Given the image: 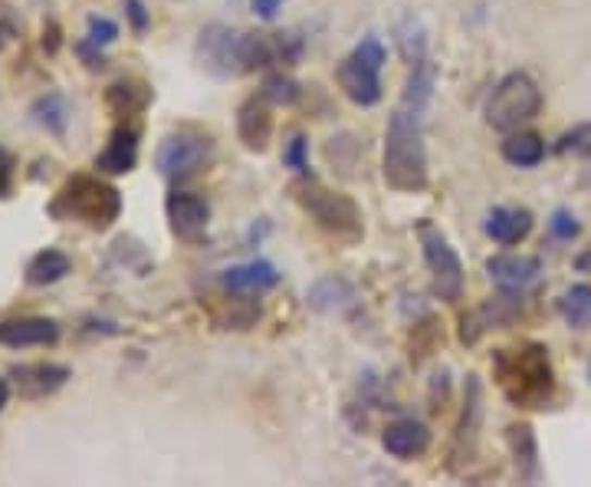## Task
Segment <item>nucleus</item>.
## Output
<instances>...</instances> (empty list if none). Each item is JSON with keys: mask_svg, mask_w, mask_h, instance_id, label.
Instances as JSON below:
<instances>
[{"mask_svg": "<svg viewBox=\"0 0 591 487\" xmlns=\"http://www.w3.org/2000/svg\"><path fill=\"white\" fill-rule=\"evenodd\" d=\"M381 175L387 188L402 195H421L431 185L428 148H424V115L398 106L387 119Z\"/></svg>", "mask_w": 591, "mask_h": 487, "instance_id": "f257e3e1", "label": "nucleus"}, {"mask_svg": "<svg viewBox=\"0 0 591 487\" xmlns=\"http://www.w3.org/2000/svg\"><path fill=\"white\" fill-rule=\"evenodd\" d=\"M496 382L503 395L516 409H539L555 392V373L549 363V350L539 343H526L519 350H496L493 356Z\"/></svg>", "mask_w": 591, "mask_h": 487, "instance_id": "f03ea898", "label": "nucleus"}, {"mask_svg": "<svg viewBox=\"0 0 591 487\" xmlns=\"http://www.w3.org/2000/svg\"><path fill=\"white\" fill-rule=\"evenodd\" d=\"M50 215L57 221H76L89 231H109L122 215V192L99 175H73L53 198Z\"/></svg>", "mask_w": 591, "mask_h": 487, "instance_id": "7ed1b4c3", "label": "nucleus"}, {"mask_svg": "<svg viewBox=\"0 0 591 487\" xmlns=\"http://www.w3.org/2000/svg\"><path fill=\"white\" fill-rule=\"evenodd\" d=\"M293 195L299 208L335 241L358 244L365 238V215L345 192H335L312 175H299V182L293 185Z\"/></svg>", "mask_w": 591, "mask_h": 487, "instance_id": "20e7f679", "label": "nucleus"}, {"mask_svg": "<svg viewBox=\"0 0 591 487\" xmlns=\"http://www.w3.org/2000/svg\"><path fill=\"white\" fill-rule=\"evenodd\" d=\"M214 155H218V145L211 135L197 129H177L161 138L155 151V169L164 182L184 185L201 172H208L214 166Z\"/></svg>", "mask_w": 591, "mask_h": 487, "instance_id": "39448f33", "label": "nucleus"}, {"mask_svg": "<svg viewBox=\"0 0 591 487\" xmlns=\"http://www.w3.org/2000/svg\"><path fill=\"white\" fill-rule=\"evenodd\" d=\"M542 112V89L539 83L529 76V73H509L503 76L490 99H487V122L496 129V132H519L522 125H529L535 115Z\"/></svg>", "mask_w": 591, "mask_h": 487, "instance_id": "423d86ee", "label": "nucleus"}, {"mask_svg": "<svg viewBox=\"0 0 591 487\" xmlns=\"http://www.w3.org/2000/svg\"><path fill=\"white\" fill-rule=\"evenodd\" d=\"M387 60V50L378 37H361V44L338 63L335 76H338V86L345 93L348 102L361 106V109H371L381 102L384 89H381V66Z\"/></svg>", "mask_w": 591, "mask_h": 487, "instance_id": "0eeeda50", "label": "nucleus"}, {"mask_svg": "<svg viewBox=\"0 0 591 487\" xmlns=\"http://www.w3.org/2000/svg\"><path fill=\"white\" fill-rule=\"evenodd\" d=\"M418 241H421V251H424V264L431 270L434 293L441 300H447V303L464 300L467 273H464V260L454 251V244L447 241V234L434 221H421L418 224Z\"/></svg>", "mask_w": 591, "mask_h": 487, "instance_id": "6e6552de", "label": "nucleus"}, {"mask_svg": "<svg viewBox=\"0 0 591 487\" xmlns=\"http://www.w3.org/2000/svg\"><path fill=\"white\" fill-rule=\"evenodd\" d=\"M194 53H197V63H201L218 80L244 76V66H241V34H234L224 24H208L201 34H197Z\"/></svg>", "mask_w": 591, "mask_h": 487, "instance_id": "1a4fd4ad", "label": "nucleus"}, {"mask_svg": "<svg viewBox=\"0 0 591 487\" xmlns=\"http://www.w3.org/2000/svg\"><path fill=\"white\" fill-rule=\"evenodd\" d=\"M164 215H168V224H171V234L187 241V244H197L205 238L208 224H211V205L194 195V192H181L174 188L168 198H164Z\"/></svg>", "mask_w": 591, "mask_h": 487, "instance_id": "9d476101", "label": "nucleus"}, {"mask_svg": "<svg viewBox=\"0 0 591 487\" xmlns=\"http://www.w3.org/2000/svg\"><path fill=\"white\" fill-rule=\"evenodd\" d=\"M237 138L250 151H267L270 148V138H273V102L263 93L247 96L241 102V109H237Z\"/></svg>", "mask_w": 591, "mask_h": 487, "instance_id": "9b49d317", "label": "nucleus"}, {"mask_svg": "<svg viewBox=\"0 0 591 487\" xmlns=\"http://www.w3.org/2000/svg\"><path fill=\"white\" fill-rule=\"evenodd\" d=\"M60 340V322L47 316H21L0 322V346L30 350V346H53Z\"/></svg>", "mask_w": 591, "mask_h": 487, "instance_id": "f8f14e48", "label": "nucleus"}, {"mask_svg": "<svg viewBox=\"0 0 591 487\" xmlns=\"http://www.w3.org/2000/svg\"><path fill=\"white\" fill-rule=\"evenodd\" d=\"M221 287L234 296H263L273 287H280V270L270 260H247L234 264L221 273Z\"/></svg>", "mask_w": 591, "mask_h": 487, "instance_id": "ddd939ff", "label": "nucleus"}, {"mask_svg": "<svg viewBox=\"0 0 591 487\" xmlns=\"http://www.w3.org/2000/svg\"><path fill=\"white\" fill-rule=\"evenodd\" d=\"M487 273L490 280L500 287V290H513V293H522L529 290L539 273H542V260L539 257H529V254H493L487 260Z\"/></svg>", "mask_w": 591, "mask_h": 487, "instance_id": "4468645a", "label": "nucleus"}, {"mask_svg": "<svg viewBox=\"0 0 591 487\" xmlns=\"http://www.w3.org/2000/svg\"><path fill=\"white\" fill-rule=\"evenodd\" d=\"M381 448L398 458V461H415L421 454H428L431 448V428L418 418H398L391 422L381 435Z\"/></svg>", "mask_w": 591, "mask_h": 487, "instance_id": "2eb2a0df", "label": "nucleus"}, {"mask_svg": "<svg viewBox=\"0 0 591 487\" xmlns=\"http://www.w3.org/2000/svg\"><path fill=\"white\" fill-rule=\"evenodd\" d=\"M138 166V132L132 125H115L106 148L96 155L99 175H128Z\"/></svg>", "mask_w": 591, "mask_h": 487, "instance_id": "dca6fc26", "label": "nucleus"}, {"mask_svg": "<svg viewBox=\"0 0 591 487\" xmlns=\"http://www.w3.org/2000/svg\"><path fill=\"white\" fill-rule=\"evenodd\" d=\"M11 379L17 382L21 395L44 399V395H53L57 389H63L73 379V373H70V366H60V363H24V366L11 369Z\"/></svg>", "mask_w": 591, "mask_h": 487, "instance_id": "f3484780", "label": "nucleus"}, {"mask_svg": "<svg viewBox=\"0 0 591 487\" xmlns=\"http://www.w3.org/2000/svg\"><path fill=\"white\" fill-rule=\"evenodd\" d=\"M532 211L529 208H509V205H500L493 211H487L483 218V231L490 241H496L500 247H516L522 244L529 234H532Z\"/></svg>", "mask_w": 591, "mask_h": 487, "instance_id": "a211bd4d", "label": "nucleus"}, {"mask_svg": "<svg viewBox=\"0 0 591 487\" xmlns=\"http://www.w3.org/2000/svg\"><path fill=\"white\" fill-rule=\"evenodd\" d=\"M480 422H483V386L477 376H467V389H464V412L457 422V448L454 454L467 461V454L477 448V435H480Z\"/></svg>", "mask_w": 591, "mask_h": 487, "instance_id": "6ab92c4d", "label": "nucleus"}, {"mask_svg": "<svg viewBox=\"0 0 591 487\" xmlns=\"http://www.w3.org/2000/svg\"><path fill=\"white\" fill-rule=\"evenodd\" d=\"M506 445H509L519 480H539L542 467H539V441H535L532 425L529 422H513L506 428Z\"/></svg>", "mask_w": 591, "mask_h": 487, "instance_id": "aec40b11", "label": "nucleus"}, {"mask_svg": "<svg viewBox=\"0 0 591 487\" xmlns=\"http://www.w3.org/2000/svg\"><path fill=\"white\" fill-rule=\"evenodd\" d=\"M500 151H503V158L509 161L513 169H535L539 161L545 158V142H542V135H535V132H509L506 135V142L500 145Z\"/></svg>", "mask_w": 591, "mask_h": 487, "instance_id": "412c9836", "label": "nucleus"}, {"mask_svg": "<svg viewBox=\"0 0 591 487\" xmlns=\"http://www.w3.org/2000/svg\"><path fill=\"white\" fill-rule=\"evenodd\" d=\"M70 270H73V260H70L63 251L47 247V251H40V254L30 257V264H27V283H30V287H53V283H60Z\"/></svg>", "mask_w": 591, "mask_h": 487, "instance_id": "4be33fe9", "label": "nucleus"}, {"mask_svg": "<svg viewBox=\"0 0 591 487\" xmlns=\"http://www.w3.org/2000/svg\"><path fill=\"white\" fill-rule=\"evenodd\" d=\"M558 316L565 319V327L571 330H588L591 327V283H575L568 287L558 303H555Z\"/></svg>", "mask_w": 591, "mask_h": 487, "instance_id": "5701e85b", "label": "nucleus"}, {"mask_svg": "<svg viewBox=\"0 0 591 487\" xmlns=\"http://www.w3.org/2000/svg\"><path fill=\"white\" fill-rule=\"evenodd\" d=\"M273 63H280L273 34H257V31L241 34V66H244V73L270 70Z\"/></svg>", "mask_w": 591, "mask_h": 487, "instance_id": "b1692460", "label": "nucleus"}, {"mask_svg": "<svg viewBox=\"0 0 591 487\" xmlns=\"http://www.w3.org/2000/svg\"><path fill=\"white\" fill-rule=\"evenodd\" d=\"M30 119H34L40 129H47L50 135H63L66 125H70V102H66V96H63V93H47V96H40V99L30 106Z\"/></svg>", "mask_w": 591, "mask_h": 487, "instance_id": "393cba45", "label": "nucleus"}, {"mask_svg": "<svg viewBox=\"0 0 591 487\" xmlns=\"http://www.w3.org/2000/svg\"><path fill=\"white\" fill-rule=\"evenodd\" d=\"M434 96V66L428 60H418L408 83H405V96H402V106L411 109V112H428V102Z\"/></svg>", "mask_w": 591, "mask_h": 487, "instance_id": "a878e982", "label": "nucleus"}, {"mask_svg": "<svg viewBox=\"0 0 591 487\" xmlns=\"http://www.w3.org/2000/svg\"><path fill=\"white\" fill-rule=\"evenodd\" d=\"M148 99H151V89L132 80H119L106 89V102L115 115H135L148 106Z\"/></svg>", "mask_w": 591, "mask_h": 487, "instance_id": "bb28decb", "label": "nucleus"}, {"mask_svg": "<svg viewBox=\"0 0 591 487\" xmlns=\"http://www.w3.org/2000/svg\"><path fill=\"white\" fill-rule=\"evenodd\" d=\"M355 300V287L342 277H322L309 287V306L329 313V309H342L345 303Z\"/></svg>", "mask_w": 591, "mask_h": 487, "instance_id": "cd10ccee", "label": "nucleus"}, {"mask_svg": "<svg viewBox=\"0 0 591 487\" xmlns=\"http://www.w3.org/2000/svg\"><path fill=\"white\" fill-rule=\"evenodd\" d=\"M273 106H293L299 96H303V86L293 80V76H286V73H270L267 80H263V89H260Z\"/></svg>", "mask_w": 591, "mask_h": 487, "instance_id": "c85d7f7f", "label": "nucleus"}, {"mask_svg": "<svg viewBox=\"0 0 591 487\" xmlns=\"http://www.w3.org/2000/svg\"><path fill=\"white\" fill-rule=\"evenodd\" d=\"M555 151L591 158V122H581V125H571L568 132H562V138L555 142Z\"/></svg>", "mask_w": 591, "mask_h": 487, "instance_id": "c756f323", "label": "nucleus"}, {"mask_svg": "<svg viewBox=\"0 0 591 487\" xmlns=\"http://www.w3.org/2000/svg\"><path fill=\"white\" fill-rule=\"evenodd\" d=\"M283 161L296 175H309V138L296 132L283 148Z\"/></svg>", "mask_w": 591, "mask_h": 487, "instance_id": "7c9ffc66", "label": "nucleus"}, {"mask_svg": "<svg viewBox=\"0 0 591 487\" xmlns=\"http://www.w3.org/2000/svg\"><path fill=\"white\" fill-rule=\"evenodd\" d=\"M115 37H119V24H115V21H109V17H89V24H86V40H89V44L109 47V44H115Z\"/></svg>", "mask_w": 591, "mask_h": 487, "instance_id": "2f4dec72", "label": "nucleus"}, {"mask_svg": "<svg viewBox=\"0 0 591 487\" xmlns=\"http://www.w3.org/2000/svg\"><path fill=\"white\" fill-rule=\"evenodd\" d=\"M549 231L558 238V241H571V238H578V231H581V224H578V218L571 215V211H565V208H558L552 218H549Z\"/></svg>", "mask_w": 591, "mask_h": 487, "instance_id": "473e14b6", "label": "nucleus"}, {"mask_svg": "<svg viewBox=\"0 0 591 487\" xmlns=\"http://www.w3.org/2000/svg\"><path fill=\"white\" fill-rule=\"evenodd\" d=\"M125 17H128V24H132L135 34H145L148 24H151V17H148V11H145L141 0H125Z\"/></svg>", "mask_w": 591, "mask_h": 487, "instance_id": "72a5a7b5", "label": "nucleus"}, {"mask_svg": "<svg viewBox=\"0 0 591 487\" xmlns=\"http://www.w3.org/2000/svg\"><path fill=\"white\" fill-rule=\"evenodd\" d=\"M76 53L83 57V63H86L89 70H102V66H106L102 47H96V44H89V40H83V44L76 47Z\"/></svg>", "mask_w": 591, "mask_h": 487, "instance_id": "f704fd0d", "label": "nucleus"}, {"mask_svg": "<svg viewBox=\"0 0 591 487\" xmlns=\"http://www.w3.org/2000/svg\"><path fill=\"white\" fill-rule=\"evenodd\" d=\"M11 179H14V158L4 148H0V198H8Z\"/></svg>", "mask_w": 591, "mask_h": 487, "instance_id": "c9c22d12", "label": "nucleus"}, {"mask_svg": "<svg viewBox=\"0 0 591 487\" xmlns=\"http://www.w3.org/2000/svg\"><path fill=\"white\" fill-rule=\"evenodd\" d=\"M250 8L260 21H276L280 8H283V0H250Z\"/></svg>", "mask_w": 591, "mask_h": 487, "instance_id": "e433bc0d", "label": "nucleus"}, {"mask_svg": "<svg viewBox=\"0 0 591 487\" xmlns=\"http://www.w3.org/2000/svg\"><path fill=\"white\" fill-rule=\"evenodd\" d=\"M14 34H17V24H14V21H8L4 14H0V50L8 47V40H14Z\"/></svg>", "mask_w": 591, "mask_h": 487, "instance_id": "4c0bfd02", "label": "nucleus"}, {"mask_svg": "<svg viewBox=\"0 0 591 487\" xmlns=\"http://www.w3.org/2000/svg\"><path fill=\"white\" fill-rule=\"evenodd\" d=\"M8 399H11V382H8V379H0V412H4Z\"/></svg>", "mask_w": 591, "mask_h": 487, "instance_id": "58836bf2", "label": "nucleus"}]
</instances>
